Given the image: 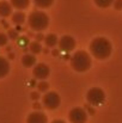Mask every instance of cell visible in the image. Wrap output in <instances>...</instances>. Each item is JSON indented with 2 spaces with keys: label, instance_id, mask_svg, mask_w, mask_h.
<instances>
[{
  "label": "cell",
  "instance_id": "1",
  "mask_svg": "<svg viewBox=\"0 0 122 123\" xmlns=\"http://www.w3.org/2000/svg\"><path fill=\"white\" fill-rule=\"evenodd\" d=\"M113 50V45L109 40L105 37H96L90 43L91 54L98 60H105L110 56Z\"/></svg>",
  "mask_w": 122,
  "mask_h": 123
},
{
  "label": "cell",
  "instance_id": "2",
  "mask_svg": "<svg viewBox=\"0 0 122 123\" xmlns=\"http://www.w3.org/2000/svg\"><path fill=\"white\" fill-rule=\"evenodd\" d=\"M28 22H29V26L31 28V30L42 32L49 25V17L43 11H34L30 13Z\"/></svg>",
  "mask_w": 122,
  "mask_h": 123
},
{
  "label": "cell",
  "instance_id": "3",
  "mask_svg": "<svg viewBox=\"0 0 122 123\" xmlns=\"http://www.w3.org/2000/svg\"><path fill=\"white\" fill-rule=\"evenodd\" d=\"M71 66L77 72H86L91 67V57L84 50L76 51L71 57Z\"/></svg>",
  "mask_w": 122,
  "mask_h": 123
},
{
  "label": "cell",
  "instance_id": "4",
  "mask_svg": "<svg viewBox=\"0 0 122 123\" xmlns=\"http://www.w3.org/2000/svg\"><path fill=\"white\" fill-rule=\"evenodd\" d=\"M86 100L90 105H101L105 100V93L101 87H92L86 93Z\"/></svg>",
  "mask_w": 122,
  "mask_h": 123
},
{
  "label": "cell",
  "instance_id": "5",
  "mask_svg": "<svg viewBox=\"0 0 122 123\" xmlns=\"http://www.w3.org/2000/svg\"><path fill=\"white\" fill-rule=\"evenodd\" d=\"M61 103V98L59 96V93L54 92V91H49L47 92L43 97H42V104L44 108L49 109V110H54L58 109L60 106Z\"/></svg>",
  "mask_w": 122,
  "mask_h": 123
},
{
  "label": "cell",
  "instance_id": "6",
  "mask_svg": "<svg viewBox=\"0 0 122 123\" xmlns=\"http://www.w3.org/2000/svg\"><path fill=\"white\" fill-rule=\"evenodd\" d=\"M68 120L71 123H85L87 121V111L80 106H76L70 111Z\"/></svg>",
  "mask_w": 122,
  "mask_h": 123
},
{
  "label": "cell",
  "instance_id": "7",
  "mask_svg": "<svg viewBox=\"0 0 122 123\" xmlns=\"http://www.w3.org/2000/svg\"><path fill=\"white\" fill-rule=\"evenodd\" d=\"M32 74L36 79H39L41 81H44L49 74H50V69H49V66L45 65V63H37L35 67H34V71H32Z\"/></svg>",
  "mask_w": 122,
  "mask_h": 123
},
{
  "label": "cell",
  "instance_id": "8",
  "mask_svg": "<svg viewBox=\"0 0 122 123\" xmlns=\"http://www.w3.org/2000/svg\"><path fill=\"white\" fill-rule=\"evenodd\" d=\"M59 49L61 51H66V53H70L72 51L74 48H76V40L70 36V35H65L62 36L60 40H59Z\"/></svg>",
  "mask_w": 122,
  "mask_h": 123
},
{
  "label": "cell",
  "instance_id": "9",
  "mask_svg": "<svg viewBox=\"0 0 122 123\" xmlns=\"http://www.w3.org/2000/svg\"><path fill=\"white\" fill-rule=\"evenodd\" d=\"M26 123H48V117L42 111H34L28 116Z\"/></svg>",
  "mask_w": 122,
  "mask_h": 123
},
{
  "label": "cell",
  "instance_id": "10",
  "mask_svg": "<svg viewBox=\"0 0 122 123\" xmlns=\"http://www.w3.org/2000/svg\"><path fill=\"white\" fill-rule=\"evenodd\" d=\"M22 65L26 68L36 66V57L34 54H24L22 57Z\"/></svg>",
  "mask_w": 122,
  "mask_h": 123
},
{
  "label": "cell",
  "instance_id": "11",
  "mask_svg": "<svg viewBox=\"0 0 122 123\" xmlns=\"http://www.w3.org/2000/svg\"><path fill=\"white\" fill-rule=\"evenodd\" d=\"M12 13V5L7 1H0V16L6 18Z\"/></svg>",
  "mask_w": 122,
  "mask_h": 123
},
{
  "label": "cell",
  "instance_id": "12",
  "mask_svg": "<svg viewBox=\"0 0 122 123\" xmlns=\"http://www.w3.org/2000/svg\"><path fill=\"white\" fill-rule=\"evenodd\" d=\"M8 72H10V63H8V61L5 57L0 56V79L5 78L8 74Z\"/></svg>",
  "mask_w": 122,
  "mask_h": 123
},
{
  "label": "cell",
  "instance_id": "13",
  "mask_svg": "<svg viewBox=\"0 0 122 123\" xmlns=\"http://www.w3.org/2000/svg\"><path fill=\"white\" fill-rule=\"evenodd\" d=\"M25 18H26V16H25V13L22 12V11H17V12H14V13L12 14V22H13L17 26H20V25L25 22Z\"/></svg>",
  "mask_w": 122,
  "mask_h": 123
},
{
  "label": "cell",
  "instance_id": "14",
  "mask_svg": "<svg viewBox=\"0 0 122 123\" xmlns=\"http://www.w3.org/2000/svg\"><path fill=\"white\" fill-rule=\"evenodd\" d=\"M12 7L18 10H24L30 5V0H10Z\"/></svg>",
  "mask_w": 122,
  "mask_h": 123
},
{
  "label": "cell",
  "instance_id": "15",
  "mask_svg": "<svg viewBox=\"0 0 122 123\" xmlns=\"http://www.w3.org/2000/svg\"><path fill=\"white\" fill-rule=\"evenodd\" d=\"M44 43H45L47 47H50L51 48V47H55L56 44H59V38H58L56 35L49 34V35H47L44 37Z\"/></svg>",
  "mask_w": 122,
  "mask_h": 123
},
{
  "label": "cell",
  "instance_id": "16",
  "mask_svg": "<svg viewBox=\"0 0 122 123\" xmlns=\"http://www.w3.org/2000/svg\"><path fill=\"white\" fill-rule=\"evenodd\" d=\"M29 49H30L31 54H34V55H36V54H40L41 51H42L41 43H40V42H37V41L31 42V43L29 44Z\"/></svg>",
  "mask_w": 122,
  "mask_h": 123
},
{
  "label": "cell",
  "instance_id": "17",
  "mask_svg": "<svg viewBox=\"0 0 122 123\" xmlns=\"http://www.w3.org/2000/svg\"><path fill=\"white\" fill-rule=\"evenodd\" d=\"M32 1L40 8H47V7L51 6V4L54 2V0H32Z\"/></svg>",
  "mask_w": 122,
  "mask_h": 123
},
{
  "label": "cell",
  "instance_id": "18",
  "mask_svg": "<svg viewBox=\"0 0 122 123\" xmlns=\"http://www.w3.org/2000/svg\"><path fill=\"white\" fill-rule=\"evenodd\" d=\"M95 1V4L98 6V7H101V8H107V7H109L115 0H93Z\"/></svg>",
  "mask_w": 122,
  "mask_h": 123
},
{
  "label": "cell",
  "instance_id": "19",
  "mask_svg": "<svg viewBox=\"0 0 122 123\" xmlns=\"http://www.w3.org/2000/svg\"><path fill=\"white\" fill-rule=\"evenodd\" d=\"M17 42H18V45L22 47V48L28 47V44H30V43H29V40H28V37H25V36H20V37L17 40Z\"/></svg>",
  "mask_w": 122,
  "mask_h": 123
},
{
  "label": "cell",
  "instance_id": "20",
  "mask_svg": "<svg viewBox=\"0 0 122 123\" xmlns=\"http://www.w3.org/2000/svg\"><path fill=\"white\" fill-rule=\"evenodd\" d=\"M37 88L40 92H47L49 88V84L47 81H41L40 84H37Z\"/></svg>",
  "mask_w": 122,
  "mask_h": 123
},
{
  "label": "cell",
  "instance_id": "21",
  "mask_svg": "<svg viewBox=\"0 0 122 123\" xmlns=\"http://www.w3.org/2000/svg\"><path fill=\"white\" fill-rule=\"evenodd\" d=\"M7 36H8V38H11V40H18V38H19V36H18V31H17V30H13V29L8 30Z\"/></svg>",
  "mask_w": 122,
  "mask_h": 123
},
{
  "label": "cell",
  "instance_id": "22",
  "mask_svg": "<svg viewBox=\"0 0 122 123\" xmlns=\"http://www.w3.org/2000/svg\"><path fill=\"white\" fill-rule=\"evenodd\" d=\"M7 41H8V36L5 35V34H2V32H0V47L6 45V44H7Z\"/></svg>",
  "mask_w": 122,
  "mask_h": 123
},
{
  "label": "cell",
  "instance_id": "23",
  "mask_svg": "<svg viewBox=\"0 0 122 123\" xmlns=\"http://www.w3.org/2000/svg\"><path fill=\"white\" fill-rule=\"evenodd\" d=\"M114 7H115L117 11L122 10V0H115V1H114Z\"/></svg>",
  "mask_w": 122,
  "mask_h": 123
},
{
  "label": "cell",
  "instance_id": "24",
  "mask_svg": "<svg viewBox=\"0 0 122 123\" xmlns=\"http://www.w3.org/2000/svg\"><path fill=\"white\" fill-rule=\"evenodd\" d=\"M44 37H45V36H43L41 32H39V34H37V36H36V41H37V42L44 41Z\"/></svg>",
  "mask_w": 122,
  "mask_h": 123
},
{
  "label": "cell",
  "instance_id": "25",
  "mask_svg": "<svg viewBox=\"0 0 122 123\" xmlns=\"http://www.w3.org/2000/svg\"><path fill=\"white\" fill-rule=\"evenodd\" d=\"M31 98H32L34 100H36V99L40 98V94H39L37 92H32V93H31Z\"/></svg>",
  "mask_w": 122,
  "mask_h": 123
},
{
  "label": "cell",
  "instance_id": "26",
  "mask_svg": "<svg viewBox=\"0 0 122 123\" xmlns=\"http://www.w3.org/2000/svg\"><path fill=\"white\" fill-rule=\"evenodd\" d=\"M51 123H66L65 121H62V120H54Z\"/></svg>",
  "mask_w": 122,
  "mask_h": 123
},
{
  "label": "cell",
  "instance_id": "27",
  "mask_svg": "<svg viewBox=\"0 0 122 123\" xmlns=\"http://www.w3.org/2000/svg\"><path fill=\"white\" fill-rule=\"evenodd\" d=\"M34 108H35V109H40L41 105L39 104V103H35V104H34Z\"/></svg>",
  "mask_w": 122,
  "mask_h": 123
},
{
  "label": "cell",
  "instance_id": "28",
  "mask_svg": "<svg viewBox=\"0 0 122 123\" xmlns=\"http://www.w3.org/2000/svg\"><path fill=\"white\" fill-rule=\"evenodd\" d=\"M53 55H58V50H53Z\"/></svg>",
  "mask_w": 122,
  "mask_h": 123
}]
</instances>
